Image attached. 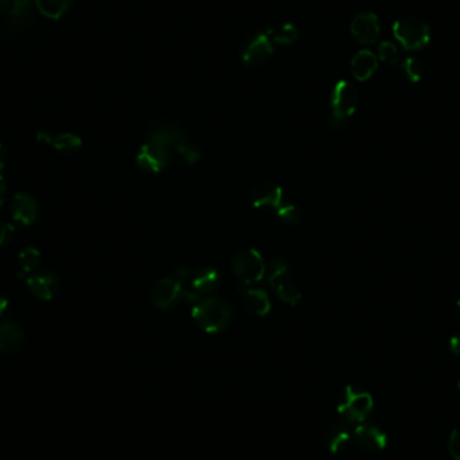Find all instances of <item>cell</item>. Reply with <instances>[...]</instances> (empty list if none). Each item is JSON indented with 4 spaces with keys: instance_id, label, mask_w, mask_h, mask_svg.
Masks as SVG:
<instances>
[{
    "instance_id": "obj_1",
    "label": "cell",
    "mask_w": 460,
    "mask_h": 460,
    "mask_svg": "<svg viewBox=\"0 0 460 460\" xmlns=\"http://www.w3.org/2000/svg\"><path fill=\"white\" fill-rule=\"evenodd\" d=\"M250 201L256 209H269L288 225H298L302 221V210L287 201L283 189L272 182H262L250 191Z\"/></svg>"
},
{
    "instance_id": "obj_2",
    "label": "cell",
    "mask_w": 460,
    "mask_h": 460,
    "mask_svg": "<svg viewBox=\"0 0 460 460\" xmlns=\"http://www.w3.org/2000/svg\"><path fill=\"white\" fill-rule=\"evenodd\" d=\"M233 315L232 305L214 295L201 296L191 307V318L198 327L207 334H217L228 329Z\"/></svg>"
},
{
    "instance_id": "obj_3",
    "label": "cell",
    "mask_w": 460,
    "mask_h": 460,
    "mask_svg": "<svg viewBox=\"0 0 460 460\" xmlns=\"http://www.w3.org/2000/svg\"><path fill=\"white\" fill-rule=\"evenodd\" d=\"M190 279V269L187 266H179L173 276L164 278L153 285L151 291V300L153 306L160 309H170L176 306L179 300L187 303H196L201 296L190 288H186L185 283Z\"/></svg>"
},
{
    "instance_id": "obj_4",
    "label": "cell",
    "mask_w": 460,
    "mask_h": 460,
    "mask_svg": "<svg viewBox=\"0 0 460 460\" xmlns=\"http://www.w3.org/2000/svg\"><path fill=\"white\" fill-rule=\"evenodd\" d=\"M268 282L276 292L278 298L287 305L295 307L302 300V292L295 283L291 268L282 257H273L268 266Z\"/></svg>"
},
{
    "instance_id": "obj_5",
    "label": "cell",
    "mask_w": 460,
    "mask_h": 460,
    "mask_svg": "<svg viewBox=\"0 0 460 460\" xmlns=\"http://www.w3.org/2000/svg\"><path fill=\"white\" fill-rule=\"evenodd\" d=\"M374 401L370 393L355 389L348 385L343 391L341 402L338 404V414L349 424H361L372 414Z\"/></svg>"
},
{
    "instance_id": "obj_6",
    "label": "cell",
    "mask_w": 460,
    "mask_h": 460,
    "mask_svg": "<svg viewBox=\"0 0 460 460\" xmlns=\"http://www.w3.org/2000/svg\"><path fill=\"white\" fill-rule=\"evenodd\" d=\"M232 269L244 287L262 282L266 271L263 256L253 248L239 250L232 259Z\"/></svg>"
},
{
    "instance_id": "obj_7",
    "label": "cell",
    "mask_w": 460,
    "mask_h": 460,
    "mask_svg": "<svg viewBox=\"0 0 460 460\" xmlns=\"http://www.w3.org/2000/svg\"><path fill=\"white\" fill-rule=\"evenodd\" d=\"M359 96L349 81H339L331 93V124L335 128L342 127L358 107Z\"/></svg>"
},
{
    "instance_id": "obj_8",
    "label": "cell",
    "mask_w": 460,
    "mask_h": 460,
    "mask_svg": "<svg viewBox=\"0 0 460 460\" xmlns=\"http://www.w3.org/2000/svg\"><path fill=\"white\" fill-rule=\"evenodd\" d=\"M393 35L404 49L415 51L431 42L429 26L417 18H404L393 24Z\"/></svg>"
},
{
    "instance_id": "obj_9",
    "label": "cell",
    "mask_w": 460,
    "mask_h": 460,
    "mask_svg": "<svg viewBox=\"0 0 460 460\" xmlns=\"http://www.w3.org/2000/svg\"><path fill=\"white\" fill-rule=\"evenodd\" d=\"M171 159H173V150L169 146L153 139H148L147 143H144L140 147L139 153L136 155L137 166L142 170L153 174H159L163 170H166Z\"/></svg>"
},
{
    "instance_id": "obj_10",
    "label": "cell",
    "mask_w": 460,
    "mask_h": 460,
    "mask_svg": "<svg viewBox=\"0 0 460 460\" xmlns=\"http://www.w3.org/2000/svg\"><path fill=\"white\" fill-rule=\"evenodd\" d=\"M352 436L362 450L369 452L382 451L388 444L386 434L380 427L368 423L358 424L352 432Z\"/></svg>"
},
{
    "instance_id": "obj_11",
    "label": "cell",
    "mask_w": 460,
    "mask_h": 460,
    "mask_svg": "<svg viewBox=\"0 0 460 460\" xmlns=\"http://www.w3.org/2000/svg\"><path fill=\"white\" fill-rule=\"evenodd\" d=\"M351 33L354 38L362 44H373L380 37V23L375 14L362 12L351 23Z\"/></svg>"
},
{
    "instance_id": "obj_12",
    "label": "cell",
    "mask_w": 460,
    "mask_h": 460,
    "mask_svg": "<svg viewBox=\"0 0 460 460\" xmlns=\"http://www.w3.org/2000/svg\"><path fill=\"white\" fill-rule=\"evenodd\" d=\"M40 214V205L34 196L28 193L17 194L11 202V216L12 219L23 225L34 223Z\"/></svg>"
},
{
    "instance_id": "obj_13",
    "label": "cell",
    "mask_w": 460,
    "mask_h": 460,
    "mask_svg": "<svg viewBox=\"0 0 460 460\" xmlns=\"http://www.w3.org/2000/svg\"><path fill=\"white\" fill-rule=\"evenodd\" d=\"M273 53V44L272 38L269 34L262 33L252 38V41L248 44L244 50L242 60L246 65H256L263 62L271 54Z\"/></svg>"
},
{
    "instance_id": "obj_14",
    "label": "cell",
    "mask_w": 460,
    "mask_h": 460,
    "mask_svg": "<svg viewBox=\"0 0 460 460\" xmlns=\"http://www.w3.org/2000/svg\"><path fill=\"white\" fill-rule=\"evenodd\" d=\"M27 285H28L30 292L35 298L42 299V300H50L57 293L60 282H58L57 276L53 272L42 271V272H38V273L33 275L27 280Z\"/></svg>"
},
{
    "instance_id": "obj_15",
    "label": "cell",
    "mask_w": 460,
    "mask_h": 460,
    "mask_svg": "<svg viewBox=\"0 0 460 460\" xmlns=\"http://www.w3.org/2000/svg\"><path fill=\"white\" fill-rule=\"evenodd\" d=\"M242 302L246 311L255 316H266L271 312V299L262 288H248L244 291Z\"/></svg>"
},
{
    "instance_id": "obj_16",
    "label": "cell",
    "mask_w": 460,
    "mask_h": 460,
    "mask_svg": "<svg viewBox=\"0 0 460 460\" xmlns=\"http://www.w3.org/2000/svg\"><path fill=\"white\" fill-rule=\"evenodd\" d=\"M221 276L214 268L206 266L201 268L194 273V278L191 280V289L197 293L198 296H209L214 293L219 287Z\"/></svg>"
},
{
    "instance_id": "obj_17",
    "label": "cell",
    "mask_w": 460,
    "mask_h": 460,
    "mask_svg": "<svg viewBox=\"0 0 460 460\" xmlns=\"http://www.w3.org/2000/svg\"><path fill=\"white\" fill-rule=\"evenodd\" d=\"M24 343V332L14 322H6L0 325V351L14 354L21 350Z\"/></svg>"
},
{
    "instance_id": "obj_18",
    "label": "cell",
    "mask_w": 460,
    "mask_h": 460,
    "mask_svg": "<svg viewBox=\"0 0 460 460\" xmlns=\"http://www.w3.org/2000/svg\"><path fill=\"white\" fill-rule=\"evenodd\" d=\"M378 67V60L370 50L358 51L351 60V73L358 81H366Z\"/></svg>"
},
{
    "instance_id": "obj_19",
    "label": "cell",
    "mask_w": 460,
    "mask_h": 460,
    "mask_svg": "<svg viewBox=\"0 0 460 460\" xmlns=\"http://www.w3.org/2000/svg\"><path fill=\"white\" fill-rule=\"evenodd\" d=\"M349 423L338 421L332 424L326 432V447L331 454H338L351 438Z\"/></svg>"
},
{
    "instance_id": "obj_20",
    "label": "cell",
    "mask_w": 460,
    "mask_h": 460,
    "mask_svg": "<svg viewBox=\"0 0 460 460\" xmlns=\"http://www.w3.org/2000/svg\"><path fill=\"white\" fill-rule=\"evenodd\" d=\"M8 24L12 30L22 28L31 18V0H12L8 11Z\"/></svg>"
},
{
    "instance_id": "obj_21",
    "label": "cell",
    "mask_w": 460,
    "mask_h": 460,
    "mask_svg": "<svg viewBox=\"0 0 460 460\" xmlns=\"http://www.w3.org/2000/svg\"><path fill=\"white\" fill-rule=\"evenodd\" d=\"M71 0H35L37 8L44 17L51 19L61 18L69 10Z\"/></svg>"
},
{
    "instance_id": "obj_22",
    "label": "cell",
    "mask_w": 460,
    "mask_h": 460,
    "mask_svg": "<svg viewBox=\"0 0 460 460\" xmlns=\"http://www.w3.org/2000/svg\"><path fill=\"white\" fill-rule=\"evenodd\" d=\"M81 139L73 133H61L53 139V146L64 153H77L81 148Z\"/></svg>"
},
{
    "instance_id": "obj_23",
    "label": "cell",
    "mask_w": 460,
    "mask_h": 460,
    "mask_svg": "<svg viewBox=\"0 0 460 460\" xmlns=\"http://www.w3.org/2000/svg\"><path fill=\"white\" fill-rule=\"evenodd\" d=\"M269 35H271L272 41L276 44H293L298 38V30L292 24H284V26L273 30V33H269Z\"/></svg>"
},
{
    "instance_id": "obj_24",
    "label": "cell",
    "mask_w": 460,
    "mask_h": 460,
    "mask_svg": "<svg viewBox=\"0 0 460 460\" xmlns=\"http://www.w3.org/2000/svg\"><path fill=\"white\" fill-rule=\"evenodd\" d=\"M378 57L381 61H384L389 65L397 64L398 62V50H397L395 44L389 41L381 42L378 44Z\"/></svg>"
},
{
    "instance_id": "obj_25",
    "label": "cell",
    "mask_w": 460,
    "mask_h": 460,
    "mask_svg": "<svg viewBox=\"0 0 460 460\" xmlns=\"http://www.w3.org/2000/svg\"><path fill=\"white\" fill-rule=\"evenodd\" d=\"M40 260H41V255L34 248H27L19 255V262L26 272L33 271L40 264Z\"/></svg>"
},
{
    "instance_id": "obj_26",
    "label": "cell",
    "mask_w": 460,
    "mask_h": 460,
    "mask_svg": "<svg viewBox=\"0 0 460 460\" xmlns=\"http://www.w3.org/2000/svg\"><path fill=\"white\" fill-rule=\"evenodd\" d=\"M402 69L407 74V77L412 81V83H418L423 77V66L417 61L416 58H408L405 60V62L402 64Z\"/></svg>"
},
{
    "instance_id": "obj_27",
    "label": "cell",
    "mask_w": 460,
    "mask_h": 460,
    "mask_svg": "<svg viewBox=\"0 0 460 460\" xmlns=\"http://www.w3.org/2000/svg\"><path fill=\"white\" fill-rule=\"evenodd\" d=\"M448 451L454 460H460V429H454L448 438Z\"/></svg>"
},
{
    "instance_id": "obj_28",
    "label": "cell",
    "mask_w": 460,
    "mask_h": 460,
    "mask_svg": "<svg viewBox=\"0 0 460 460\" xmlns=\"http://www.w3.org/2000/svg\"><path fill=\"white\" fill-rule=\"evenodd\" d=\"M14 226L10 223H0V245H4L12 239Z\"/></svg>"
},
{
    "instance_id": "obj_29",
    "label": "cell",
    "mask_w": 460,
    "mask_h": 460,
    "mask_svg": "<svg viewBox=\"0 0 460 460\" xmlns=\"http://www.w3.org/2000/svg\"><path fill=\"white\" fill-rule=\"evenodd\" d=\"M450 348H451V351H452L455 355L460 357V332L459 334H457V335H454V337L451 338V341H450Z\"/></svg>"
},
{
    "instance_id": "obj_30",
    "label": "cell",
    "mask_w": 460,
    "mask_h": 460,
    "mask_svg": "<svg viewBox=\"0 0 460 460\" xmlns=\"http://www.w3.org/2000/svg\"><path fill=\"white\" fill-rule=\"evenodd\" d=\"M6 198H7V186L4 179L0 176V206L4 203Z\"/></svg>"
},
{
    "instance_id": "obj_31",
    "label": "cell",
    "mask_w": 460,
    "mask_h": 460,
    "mask_svg": "<svg viewBox=\"0 0 460 460\" xmlns=\"http://www.w3.org/2000/svg\"><path fill=\"white\" fill-rule=\"evenodd\" d=\"M12 4V0H0V15L6 14L10 11Z\"/></svg>"
},
{
    "instance_id": "obj_32",
    "label": "cell",
    "mask_w": 460,
    "mask_h": 460,
    "mask_svg": "<svg viewBox=\"0 0 460 460\" xmlns=\"http://www.w3.org/2000/svg\"><path fill=\"white\" fill-rule=\"evenodd\" d=\"M6 160H7L6 150H4V147H3V146H1V143H0V170L4 167V164H6Z\"/></svg>"
},
{
    "instance_id": "obj_33",
    "label": "cell",
    "mask_w": 460,
    "mask_h": 460,
    "mask_svg": "<svg viewBox=\"0 0 460 460\" xmlns=\"http://www.w3.org/2000/svg\"><path fill=\"white\" fill-rule=\"evenodd\" d=\"M7 299L6 298H3L1 295H0V316L4 314V311L7 309Z\"/></svg>"
},
{
    "instance_id": "obj_34",
    "label": "cell",
    "mask_w": 460,
    "mask_h": 460,
    "mask_svg": "<svg viewBox=\"0 0 460 460\" xmlns=\"http://www.w3.org/2000/svg\"><path fill=\"white\" fill-rule=\"evenodd\" d=\"M457 314H458V318H459L460 321V300L457 303Z\"/></svg>"
},
{
    "instance_id": "obj_35",
    "label": "cell",
    "mask_w": 460,
    "mask_h": 460,
    "mask_svg": "<svg viewBox=\"0 0 460 460\" xmlns=\"http://www.w3.org/2000/svg\"><path fill=\"white\" fill-rule=\"evenodd\" d=\"M458 391H459V392H460V381H459V384H458Z\"/></svg>"
}]
</instances>
